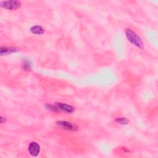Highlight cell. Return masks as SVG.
<instances>
[{"label":"cell","instance_id":"1","mask_svg":"<svg viewBox=\"0 0 158 158\" xmlns=\"http://www.w3.org/2000/svg\"><path fill=\"white\" fill-rule=\"evenodd\" d=\"M125 35L128 40L133 45L136 46V47L143 49L144 47V44L141 39V38L138 36V35L132 30L130 28H126L125 31Z\"/></svg>","mask_w":158,"mask_h":158},{"label":"cell","instance_id":"2","mask_svg":"<svg viewBox=\"0 0 158 158\" xmlns=\"http://www.w3.org/2000/svg\"><path fill=\"white\" fill-rule=\"evenodd\" d=\"M22 3L19 1H0V6L2 8L7 10H14L21 7Z\"/></svg>","mask_w":158,"mask_h":158},{"label":"cell","instance_id":"3","mask_svg":"<svg viewBox=\"0 0 158 158\" xmlns=\"http://www.w3.org/2000/svg\"><path fill=\"white\" fill-rule=\"evenodd\" d=\"M54 105L57 107L58 110L60 111H62L66 113H72L75 110V107L73 106L69 105L65 103H62V102H56Z\"/></svg>","mask_w":158,"mask_h":158},{"label":"cell","instance_id":"4","mask_svg":"<svg viewBox=\"0 0 158 158\" xmlns=\"http://www.w3.org/2000/svg\"><path fill=\"white\" fill-rule=\"evenodd\" d=\"M56 123L62 127L64 129L70 130V131H75L78 130V127L71 122L64 120H59L56 122Z\"/></svg>","mask_w":158,"mask_h":158},{"label":"cell","instance_id":"5","mask_svg":"<svg viewBox=\"0 0 158 158\" xmlns=\"http://www.w3.org/2000/svg\"><path fill=\"white\" fill-rule=\"evenodd\" d=\"M40 151V145L35 141H32L29 144L28 152L32 156H37Z\"/></svg>","mask_w":158,"mask_h":158},{"label":"cell","instance_id":"6","mask_svg":"<svg viewBox=\"0 0 158 158\" xmlns=\"http://www.w3.org/2000/svg\"><path fill=\"white\" fill-rule=\"evenodd\" d=\"M19 51V49L14 47H1L0 49L1 55H8L14 52H17Z\"/></svg>","mask_w":158,"mask_h":158},{"label":"cell","instance_id":"7","mask_svg":"<svg viewBox=\"0 0 158 158\" xmlns=\"http://www.w3.org/2000/svg\"><path fill=\"white\" fill-rule=\"evenodd\" d=\"M30 31L33 34L42 35L44 33V30L43 28L40 25H33L30 28Z\"/></svg>","mask_w":158,"mask_h":158},{"label":"cell","instance_id":"8","mask_svg":"<svg viewBox=\"0 0 158 158\" xmlns=\"http://www.w3.org/2000/svg\"><path fill=\"white\" fill-rule=\"evenodd\" d=\"M33 64L30 60H24L22 63V68L25 71H30L32 68Z\"/></svg>","mask_w":158,"mask_h":158},{"label":"cell","instance_id":"9","mask_svg":"<svg viewBox=\"0 0 158 158\" xmlns=\"http://www.w3.org/2000/svg\"><path fill=\"white\" fill-rule=\"evenodd\" d=\"M115 121L117 123H118L119 124H121V125H127L129 122L127 118H125V117H118V118H116Z\"/></svg>","mask_w":158,"mask_h":158},{"label":"cell","instance_id":"10","mask_svg":"<svg viewBox=\"0 0 158 158\" xmlns=\"http://www.w3.org/2000/svg\"><path fill=\"white\" fill-rule=\"evenodd\" d=\"M44 107L49 110H51V111H53V112H59V110H58V109L57 108V107L54 104V105H52V104H46Z\"/></svg>","mask_w":158,"mask_h":158},{"label":"cell","instance_id":"11","mask_svg":"<svg viewBox=\"0 0 158 158\" xmlns=\"http://www.w3.org/2000/svg\"><path fill=\"white\" fill-rule=\"evenodd\" d=\"M0 120H1V123H3L4 122H5L6 121V118H5V117H2V116H1V118H0Z\"/></svg>","mask_w":158,"mask_h":158}]
</instances>
